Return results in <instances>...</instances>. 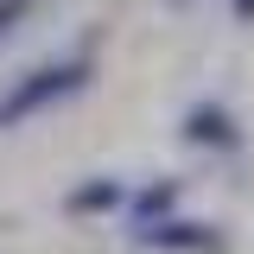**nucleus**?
<instances>
[{
	"label": "nucleus",
	"mask_w": 254,
	"mask_h": 254,
	"mask_svg": "<svg viewBox=\"0 0 254 254\" xmlns=\"http://www.w3.org/2000/svg\"><path fill=\"white\" fill-rule=\"evenodd\" d=\"M89 83H95V64L83 58V51L51 58V64H38V70H26V76H13V83H6V95H0V133H13V127H26V121H38V115H51L58 102L83 95Z\"/></svg>",
	"instance_id": "nucleus-1"
},
{
	"label": "nucleus",
	"mask_w": 254,
	"mask_h": 254,
	"mask_svg": "<svg viewBox=\"0 0 254 254\" xmlns=\"http://www.w3.org/2000/svg\"><path fill=\"white\" fill-rule=\"evenodd\" d=\"M127 242L146 254H222V229L203 216H185V210H172V216L159 222H140V229H127Z\"/></svg>",
	"instance_id": "nucleus-2"
},
{
	"label": "nucleus",
	"mask_w": 254,
	"mask_h": 254,
	"mask_svg": "<svg viewBox=\"0 0 254 254\" xmlns=\"http://www.w3.org/2000/svg\"><path fill=\"white\" fill-rule=\"evenodd\" d=\"M178 140L197 146V153H242V121H235L229 102L203 95V102H190L185 115H178Z\"/></svg>",
	"instance_id": "nucleus-3"
},
{
	"label": "nucleus",
	"mask_w": 254,
	"mask_h": 254,
	"mask_svg": "<svg viewBox=\"0 0 254 254\" xmlns=\"http://www.w3.org/2000/svg\"><path fill=\"white\" fill-rule=\"evenodd\" d=\"M121 203H127V178H115V172H95L64 190V216H115Z\"/></svg>",
	"instance_id": "nucleus-4"
},
{
	"label": "nucleus",
	"mask_w": 254,
	"mask_h": 254,
	"mask_svg": "<svg viewBox=\"0 0 254 254\" xmlns=\"http://www.w3.org/2000/svg\"><path fill=\"white\" fill-rule=\"evenodd\" d=\"M185 203V178H146V185H127V229H140V222H159L172 216Z\"/></svg>",
	"instance_id": "nucleus-5"
},
{
	"label": "nucleus",
	"mask_w": 254,
	"mask_h": 254,
	"mask_svg": "<svg viewBox=\"0 0 254 254\" xmlns=\"http://www.w3.org/2000/svg\"><path fill=\"white\" fill-rule=\"evenodd\" d=\"M32 6H38V0H0V45H6V38L32 19Z\"/></svg>",
	"instance_id": "nucleus-6"
},
{
	"label": "nucleus",
	"mask_w": 254,
	"mask_h": 254,
	"mask_svg": "<svg viewBox=\"0 0 254 254\" xmlns=\"http://www.w3.org/2000/svg\"><path fill=\"white\" fill-rule=\"evenodd\" d=\"M235 6V19H254V0H229Z\"/></svg>",
	"instance_id": "nucleus-7"
}]
</instances>
